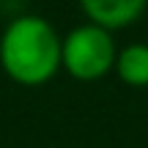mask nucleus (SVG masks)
Listing matches in <instances>:
<instances>
[{"instance_id":"obj_3","label":"nucleus","mask_w":148,"mask_h":148,"mask_svg":"<svg viewBox=\"0 0 148 148\" xmlns=\"http://www.w3.org/2000/svg\"><path fill=\"white\" fill-rule=\"evenodd\" d=\"M85 19L99 27H107L110 33L140 22L145 14L148 0H77Z\"/></svg>"},{"instance_id":"obj_1","label":"nucleus","mask_w":148,"mask_h":148,"mask_svg":"<svg viewBox=\"0 0 148 148\" xmlns=\"http://www.w3.org/2000/svg\"><path fill=\"white\" fill-rule=\"evenodd\" d=\"M60 44L52 25L38 14H22L0 33V69L25 88H41L60 71Z\"/></svg>"},{"instance_id":"obj_4","label":"nucleus","mask_w":148,"mask_h":148,"mask_svg":"<svg viewBox=\"0 0 148 148\" xmlns=\"http://www.w3.org/2000/svg\"><path fill=\"white\" fill-rule=\"evenodd\" d=\"M115 74L129 88H148V44L134 41L118 49L115 58Z\"/></svg>"},{"instance_id":"obj_2","label":"nucleus","mask_w":148,"mask_h":148,"mask_svg":"<svg viewBox=\"0 0 148 148\" xmlns=\"http://www.w3.org/2000/svg\"><path fill=\"white\" fill-rule=\"evenodd\" d=\"M118 47L107 27L93 22L71 27L60 44V69L79 82H96L115 71Z\"/></svg>"}]
</instances>
